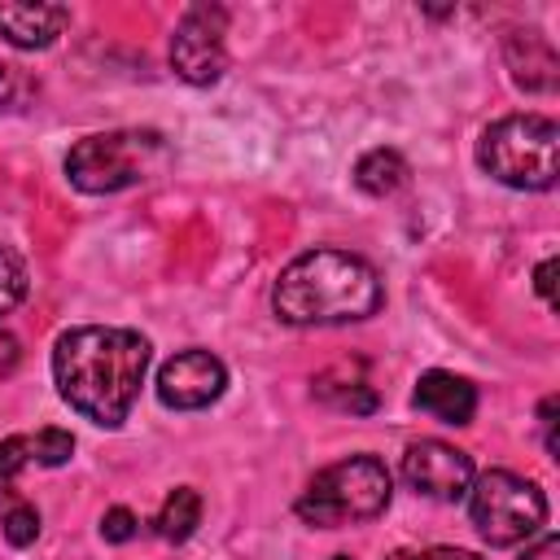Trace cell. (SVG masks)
<instances>
[{"instance_id": "cell-1", "label": "cell", "mask_w": 560, "mask_h": 560, "mask_svg": "<svg viewBox=\"0 0 560 560\" xmlns=\"http://www.w3.org/2000/svg\"><path fill=\"white\" fill-rule=\"evenodd\" d=\"M153 346L131 328L83 324L57 337L52 346V381L57 394L92 424L118 429L144 385Z\"/></svg>"}, {"instance_id": "cell-2", "label": "cell", "mask_w": 560, "mask_h": 560, "mask_svg": "<svg viewBox=\"0 0 560 560\" xmlns=\"http://www.w3.org/2000/svg\"><path fill=\"white\" fill-rule=\"evenodd\" d=\"M385 289L372 262L346 249L298 254L271 284V311L293 328L315 324H354L381 306Z\"/></svg>"}, {"instance_id": "cell-3", "label": "cell", "mask_w": 560, "mask_h": 560, "mask_svg": "<svg viewBox=\"0 0 560 560\" xmlns=\"http://www.w3.org/2000/svg\"><path fill=\"white\" fill-rule=\"evenodd\" d=\"M556 149L560 127L542 114H508L490 122L477 140V162L490 179L521 188V192H547L556 184Z\"/></svg>"}, {"instance_id": "cell-4", "label": "cell", "mask_w": 560, "mask_h": 560, "mask_svg": "<svg viewBox=\"0 0 560 560\" xmlns=\"http://www.w3.org/2000/svg\"><path fill=\"white\" fill-rule=\"evenodd\" d=\"M389 472L376 455H350L306 481V490L298 494V516L319 529L372 521L389 508Z\"/></svg>"}, {"instance_id": "cell-5", "label": "cell", "mask_w": 560, "mask_h": 560, "mask_svg": "<svg viewBox=\"0 0 560 560\" xmlns=\"http://www.w3.org/2000/svg\"><path fill=\"white\" fill-rule=\"evenodd\" d=\"M162 158H166V144L158 131L118 127V131L83 136L66 153V175L79 192L105 197V192H122L131 184H144L162 166Z\"/></svg>"}, {"instance_id": "cell-6", "label": "cell", "mask_w": 560, "mask_h": 560, "mask_svg": "<svg viewBox=\"0 0 560 560\" xmlns=\"http://www.w3.org/2000/svg\"><path fill=\"white\" fill-rule=\"evenodd\" d=\"M468 512L490 547H516L547 525V499L529 477L490 468L468 486Z\"/></svg>"}, {"instance_id": "cell-7", "label": "cell", "mask_w": 560, "mask_h": 560, "mask_svg": "<svg viewBox=\"0 0 560 560\" xmlns=\"http://www.w3.org/2000/svg\"><path fill=\"white\" fill-rule=\"evenodd\" d=\"M223 35H228V9L223 4H192L171 35V70L192 88L219 83L228 70Z\"/></svg>"}, {"instance_id": "cell-8", "label": "cell", "mask_w": 560, "mask_h": 560, "mask_svg": "<svg viewBox=\"0 0 560 560\" xmlns=\"http://www.w3.org/2000/svg\"><path fill=\"white\" fill-rule=\"evenodd\" d=\"M402 481L424 494V499H438V503H455L468 494L472 486V459L451 446V442H438V438H420L402 451Z\"/></svg>"}, {"instance_id": "cell-9", "label": "cell", "mask_w": 560, "mask_h": 560, "mask_svg": "<svg viewBox=\"0 0 560 560\" xmlns=\"http://www.w3.org/2000/svg\"><path fill=\"white\" fill-rule=\"evenodd\" d=\"M228 389V368L210 350H184L158 368V398L171 411L210 407Z\"/></svg>"}, {"instance_id": "cell-10", "label": "cell", "mask_w": 560, "mask_h": 560, "mask_svg": "<svg viewBox=\"0 0 560 560\" xmlns=\"http://www.w3.org/2000/svg\"><path fill=\"white\" fill-rule=\"evenodd\" d=\"M503 57H508V70H512V83L525 88V92H551L556 88V74H560V61H556V48L547 35L538 31H512L503 39Z\"/></svg>"}, {"instance_id": "cell-11", "label": "cell", "mask_w": 560, "mask_h": 560, "mask_svg": "<svg viewBox=\"0 0 560 560\" xmlns=\"http://www.w3.org/2000/svg\"><path fill=\"white\" fill-rule=\"evenodd\" d=\"M411 402H416L420 411H429L433 420H442V424H468L472 411H477V389H472V381L433 368V372H424V376L416 381Z\"/></svg>"}, {"instance_id": "cell-12", "label": "cell", "mask_w": 560, "mask_h": 560, "mask_svg": "<svg viewBox=\"0 0 560 560\" xmlns=\"http://www.w3.org/2000/svg\"><path fill=\"white\" fill-rule=\"evenodd\" d=\"M70 22L66 4H0V35L13 48H48Z\"/></svg>"}, {"instance_id": "cell-13", "label": "cell", "mask_w": 560, "mask_h": 560, "mask_svg": "<svg viewBox=\"0 0 560 560\" xmlns=\"http://www.w3.org/2000/svg\"><path fill=\"white\" fill-rule=\"evenodd\" d=\"M354 184L368 197H389L407 184V158L398 149H372L354 162Z\"/></svg>"}, {"instance_id": "cell-14", "label": "cell", "mask_w": 560, "mask_h": 560, "mask_svg": "<svg viewBox=\"0 0 560 560\" xmlns=\"http://www.w3.org/2000/svg\"><path fill=\"white\" fill-rule=\"evenodd\" d=\"M197 525H201V494H197L192 486H175V490L166 494V503L158 508L153 529H158L166 542H184V538H192Z\"/></svg>"}, {"instance_id": "cell-15", "label": "cell", "mask_w": 560, "mask_h": 560, "mask_svg": "<svg viewBox=\"0 0 560 560\" xmlns=\"http://www.w3.org/2000/svg\"><path fill=\"white\" fill-rule=\"evenodd\" d=\"M0 534H4L9 547H31L39 538V512L31 503H22V499L9 503L4 516H0Z\"/></svg>"}, {"instance_id": "cell-16", "label": "cell", "mask_w": 560, "mask_h": 560, "mask_svg": "<svg viewBox=\"0 0 560 560\" xmlns=\"http://www.w3.org/2000/svg\"><path fill=\"white\" fill-rule=\"evenodd\" d=\"M31 459H35L31 438L13 433V438H4V442H0V503H4V499H13V481H18L22 464H31Z\"/></svg>"}, {"instance_id": "cell-17", "label": "cell", "mask_w": 560, "mask_h": 560, "mask_svg": "<svg viewBox=\"0 0 560 560\" xmlns=\"http://www.w3.org/2000/svg\"><path fill=\"white\" fill-rule=\"evenodd\" d=\"M26 298V267L13 249L0 245V315H9Z\"/></svg>"}, {"instance_id": "cell-18", "label": "cell", "mask_w": 560, "mask_h": 560, "mask_svg": "<svg viewBox=\"0 0 560 560\" xmlns=\"http://www.w3.org/2000/svg\"><path fill=\"white\" fill-rule=\"evenodd\" d=\"M31 451H35V464L44 468H61L70 455H74V438L66 429H39L31 438Z\"/></svg>"}, {"instance_id": "cell-19", "label": "cell", "mask_w": 560, "mask_h": 560, "mask_svg": "<svg viewBox=\"0 0 560 560\" xmlns=\"http://www.w3.org/2000/svg\"><path fill=\"white\" fill-rule=\"evenodd\" d=\"M136 512H127V508H109L105 516H101V538L105 542H127V538H136Z\"/></svg>"}, {"instance_id": "cell-20", "label": "cell", "mask_w": 560, "mask_h": 560, "mask_svg": "<svg viewBox=\"0 0 560 560\" xmlns=\"http://www.w3.org/2000/svg\"><path fill=\"white\" fill-rule=\"evenodd\" d=\"M26 92H31V83L22 79V70L0 61V109H18L26 101Z\"/></svg>"}, {"instance_id": "cell-21", "label": "cell", "mask_w": 560, "mask_h": 560, "mask_svg": "<svg viewBox=\"0 0 560 560\" xmlns=\"http://www.w3.org/2000/svg\"><path fill=\"white\" fill-rule=\"evenodd\" d=\"M389 560H481L464 547H429V551H394Z\"/></svg>"}, {"instance_id": "cell-22", "label": "cell", "mask_w": 560, "mask_h": 560, "mask_svg": "<svg viewBox=\"0 0 560 560\" xmlns=\"http://www.w3.org/2000/svg\"><path fill=\"white\" fill-rule=\"evenodd\" d=\"M18 363H22V341H18L9 328H0V381H4V376H13V372H18Z\"/></svg>"}, {"instance_id": "cell-23", "label": "cell", "mask_w": 560, "mask_h": 560, "mask_svg": "<svg viewBox=\"0 0 560 560\" xmlns=\"http://www.w3.org/2000/svg\"><path fill=\"white\" fill-rule=\"evenodd\" d=\"M534 289L547 306H556V258H542L538 271H534Z\"/></svg>"}, {"instance_id": "cell-24", "label": "cell", "mask_w": 560, "mask_h": 560, "mask_svg": "<svg viewBox=\"0 0 560 560\" xmlns=\"http://www.w3.org/2000/svg\"><path fill=\"white\" fill-rule=\"evenodd\" d=\"M538 420H542V442H547V451L560 455V442H556V398H542Z\"/></svg>"}, {"instance_id": "cell-25", "label": "cell", "mask_w": 560, "mask_h": 560, "mask_svg": "<svg viewBox=\"0 0 560 560\" xmlns=\"http://www.w3.org/2000/svg\"><path fill=\"white\" fill-rule=\"evenodd\" d=\"M521 560H560V538H556V534H542Z\"/></svg>"}, {"instance_id": "cell-26", "label": "cell", "mask_w": 560, "mask_h": 560, "mask_svg": "<svg viewBox=\"0 0 560 560\" xmlns=\"http://www.w3.org/2000/svg\"><path fill=\"white\" fill-rule=\"evenodd\" d=\"M332 560H350V556H332Z\"/></svg>"}]
</instances>
